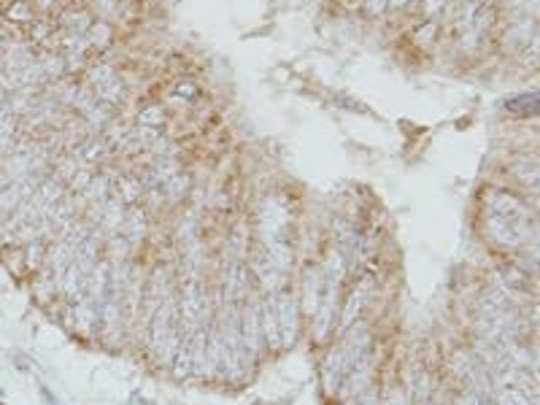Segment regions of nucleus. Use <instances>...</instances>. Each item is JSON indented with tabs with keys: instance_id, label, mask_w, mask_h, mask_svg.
Segmentation results:
<instances>
[{
	"instance_id": "obj_6",
	"label": "nucleus",
	"mask_w": 540,
	"mask_h": 405,
	"mask_svg": "<svg viewBox=\"0 0 540 405\" xmlns=\"http://www.w3.org/2000/svg\"><path fill=\"white\" fill-rule=\"evenodd\" d=\"M389 3H392V6H395V8H402V6H408L411 0H389Z\"/></svg>"
},
{
	"instance_id": "obj_1",
	"label": "nucleus",
	"mask_w": 540,
	"mask_h": 405,
	"mask_svg": "<svg viewBox=\"0 0 540 405\" xmlns=\"http://www.w3.org/2000/svg\"><path fill=\"white\" fill-rule=\"evenodd\" d=\"M508 111L521 114V116H529V114L538 111V100H535V95H524L521 100H511V103H508Z\"/></svg>"
},
{
	"instance_id": "obj_3",
	"label": "nucleus",
	"mask_w": 540,
	"mask_h": 405,
	"mask_svg": "<svg viewBox=\"0 0 540 405\" xmlns=\"http://www.w3.org/2000/svg\"><path fill=\"white\" fill-rule=\"evenodd\" d=\"M160 114H162L160 108H149V111H143V119L140 122H143V124H160V122H162Z\"/></svg>"
},
{
	"instance_id": "obj_2",
	"label": "nucleus",
	"mask_w": 540,
	"mask_h": 405,
	"mask_svg": "<svg viewBox=\"0 0 540 405\" xmlns=\"http://www.w3.org/2000/svg\"><path fill=\"white\" fill-rule=\"evenodd\" d=\"M505 405H529V397H524L521 392L511 389V392H505Z\"/></svg>"
},
{
	"instance_id": "obj_4",
	"label": "nucleus",
	"mask_w": 540,
	"mask_h": 405,
	"mask_svg": "<svg viewBox=\"0 0 540 405\" xmlns=\"http://www.w3.org/2000/svg\"><path fill=\"white\" fill-rule=\"evenodd\" d=\"M443 3H446V0H427V11H430V14L440 11V8H443Z\"/></svg>"
},
{
	"instance_id": "obj_5",
	"label": "nucleus",
	"mask_w": 540,
	"mask_h": 405,
	"mask_svg": "<svg viewBox=\"0 0 540 405\" xmlns=\"http://www.w3.org/2000/svg\"><path fill=\"white\" fill-rule=\"evenodd\" d=\"M367 6H370V11H373V14H376V11L381 14V11H383V0H370Z\"/></svg>"
}]
</instances>
